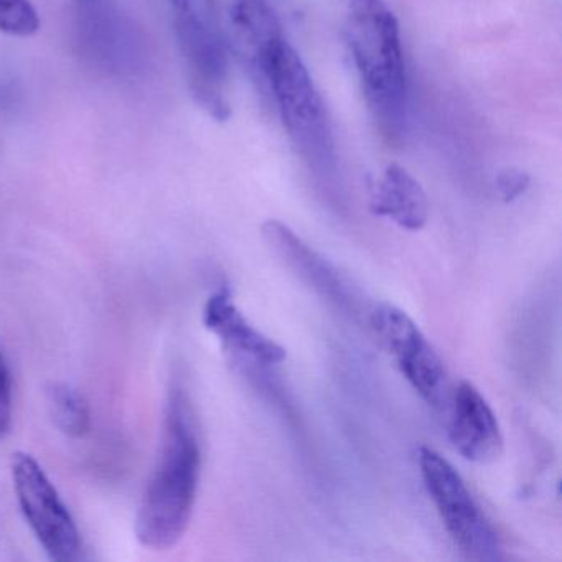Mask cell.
<instances>
[{
	"label": "cell",
	"mask_w": 562,
	"mask_h": 562,
	"mask_svg": "<svg viewBox=\"0 0 562 562\" xmlns=\"http://www.w3.org/2000/svg\"><path fill=\"white\" fill-rule=\"evenodd\" d=\"M202 449L189 397L173 387L167 401L162 446L140 498L137 541L144 548H172L186 535L199 490Z\"/></svg>",
	"instance_id": "6da1fadb"
},
{
	"label": "cell",
	"mask_w": 562,
	"mask_h": 562,
	"mask_svg": "<svg viewBox=\"0 0 562 562\" xmlns=\"http://www.w3.org/2000/svg\"><path fill=\"white\" fill-rule=\"evenodd\" d=\"M345 37L368 106L396 136L406 114L407 80L400 22L384 0H347Z\"/></svg>",
	"instance_id": "7a4b0ae2"
},
{
	"label": "cell",
	"mask_w": 562,
	"mask_h": 562,
	"mask_svg": "<svg viewBox=\"0 0 562 562\" xmlns=\"http://www.w3.org/2000/svg\"><path fill=\"white\" fill-rule=\"evenodd\" d=\"M259 80L271 90L289 139L315 172L335 167V140L324 100L297 52L279 37L262 58Z\"/></svg>",
	"instance_id": "3957f363"
},
{
	"label": "cell",
	"mask_w": 562,
	"mask_h": 562,
	"mask_svg": "<svg viewBox=\"0 0 562 562\" xmlns=\"http://www.w3.org/2000/svg\"><path fill=\"white\" fill-rule=\"evenodd\" d=\"M169 4L193 100L218 123L228 121V52L215 0H169Z\"/></svg>",
	"instance_id": "277c9868"
},
{
	"label": "cell",
	"mask_w": 562,
	"mask_h": 562,
	"mask_svg": "<svg viewBox=\"0 0 562 562\" xmlns=\"http://www.w3.org/2000/svg\"><path fill=\"white\" fill-rule=\"evenodd\" d=\"M424 486L460 554L470 561H498V532L480 508L456 467L430 447L417 452Z\"/></svg>",
	"instance_id": "5b68a950"
},
{
	"label": "cell",
	"mask_w": 562,
	"mask_h": 562,
	"mask_svg": "<svg viewBox=\"0 0 562 562\" xmlns=\"http://www.w3.org/2000/svg\"><path fill=\"white\" fill-rule=\"evenodd\" d=\"M12 480L22 513L48 558L57 562L77 561L80 531L44 467L31 453H14Z\"/></svg>",
	"instance_id": "8992f818"
},
{
	"label": "cell",
	"mask_w": 562,
	"mask_h": 562,
	"mask_svg": "<svg viewBox=\"0 0 562 562\" xmlns=\"http://www.w3.org/2000/svg\"><path fill=\"white\" fill-rule=\"evenodd\" d=\"M370 322L413 390L429 406H446L450 397L446 367L416 322L391 304L376 305Z\"/></svg>",
	"instance_id": "52a82bcc"
},
{
	"label": "cell",
	"mask_w": 562,
	"mask_h": 562,
	"mask_svg": "<svg viewBox=\"0 0 562 562\" xmlns=\"http://www.w3.org/2000/svg\"><path fill=\"white\" fill-rule=\"evenodd\" d=\"M74 18L81 54L98 70L123 77L139 68V35L116 0H74Z\"/></svg>",
	"instance_id": "ba28073f"
},
{
	"label": "cell",
	"mask_w": 562,
	"mask_h": 562,
	"mask_svg": "<svg viewBox=\"0 0 562 562\" xmlns=\"http://www.w3.org/2000/svg\"><path fill=\"white\" fill-rule=\"evenodd\" d=\"M262 239L292 272L305 284L314 288L322 297L345 312H357L360 299L357 289L330 261L318 255L314 248L295 235L288 225L279 220H268L261 228Z\"/></svg>",
	"instance_id": "9c48e42d"
},
{
	"label": "cell",
	"mask_w": 562,
	"mask_h": 562,
	"mask_svg": "<svg viewBox=\"0 0 562 562\" xmlns=\"http://www.w3.org/2000/svg\"><path fill=\"white\" fill-rule=\"evenodd\" d=\"M449 400V439L453 449L473 463L498 460L503 434L488 401L469 381H462Z\"/></svg>",
	"instance_id": "30bf717a"
},
{
	"label": "cell",
	"mask_w": 562,
	"mask_h": 562,
	"mask_svg": "<svg viewBox=\"0 0 562 562\" xmlns=\"http://www.w3.org/2000/svg\"><path fill=\"white\" fill-rule=\"evenodd\" d=\"M203 324L220 338L226 353L235 360L274 367L288 357L284 347L249 324L248 318L236 307L232 291L226 285L210 295L203 307Z\"/></svg>",
	"instance_id": "8fae6325"
},
{
	"label": "cell",
	"mask_w": 562,
	"mask_h": 562,
	"mask_svg": "<svg viewBox=\"0 0 562 562\" xmlns=\"http://www.w3.org/2000/svg\"><path fill=\"white\" fill-rule=\"evenodd\" d=\"M370 210L407 232H420L429 220V200L423 186L397 164L387 166L380 179L371 182Z\"/></svg>",
	"instance_id": "7c38bea8"
},
{
	"label": "cell",
	"mask_w": 562,
	"mask_h": 562,
	"mask_svg": "<svg viewBox=\"0 0 562 562\" xmlns=\"http://www.w3.org/2000/svg\"><path fill=\"white\" fill-rule=\"evenodd\" d=\"M278 0H232V31L239 57L259 77L268 48L282 37Z\"/></svg>",
	"instance_id": "4fadbf2b"
},
{
	"label": "cell",
	"mask_w": 562,
	"mask_h": 562,
	"mask_svg": "<svg viewBox=\"0 0 562 562\" xmlns=\"http://www.w3.org/2000/svg\"><path fill=\"white\" fill-rule=\"evenodd\" d=\"M47 404L55 426L65 436L78 439L90 432V406L77 387L61 381H54L47 386Z\"/></svg>",
	"instance_id": "5bb4252c"
},
{
	"label": "cell",
	"mask_w": 562,
	"mask_h": 562,
	"mask_svg": "<svg viewBox=\"0 0 562 562\" xmlns=\"http://www.w3.org/2000/svg\"><path fill=\"white\" fill-rule=\"evenodd\" d=\"M38 29L41 18L31 0H0V34L27 38Z\"/></svg>",
	"instance_id": "9a60e30c"
},
{
	"label": "cell",
	"mask_w": 562,
	"mask_h": 562,
	"mask_svg": "<svg viewBox=\"0 0 562 562\" xmlns=\"http://www.w3.org/2000/svg\"><path fill=\"white\" fill-rule=\"evenodd\" d=\"M531 186V177L525 170L508 167L496 176L495 187L503 203H513L525 195Z\"/></svg>",
	"instance_id": "2e32d148"
},
{
	"label": "cell",
	"mask_w": 562,
	"mask_h": 562,
	"mask_svg": "<svg viewBox=\"0 0 562 562\" xmlns=\"http://www.w3.org/2000/svg\"><path fill=\"white\" fill-rule=\"evenodd\" d=\"M12 376L9 371L8 361L0 351V439L8 436L12 426Z\"/></svg>",
	"instance_id": "e0dca14e"
}]
</instances>
